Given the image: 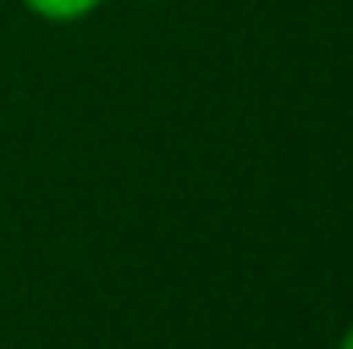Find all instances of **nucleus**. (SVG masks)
<instances>
[{
    "instance_id": "f257e3e1",
    "label": "nucleus",
    "mask_w": 353,
    "mask_h": 349,
    "mask_svg": "<svg viewBox=\"0 0 353 349\" xmlns=\"http://www.w3.org/2000/svg\"><path fill=\"white\" fill-rule=\"evenodd\" d=\"M107 0H21V8L41 25H83Z\"/></svg>"
},
{
    "instance_id": "f03ea898",
    "label": "nucleus",
    "mask_w": 353,
    "mask_h": 349,
    "mask_svg": "<svg viewBox=\"0 0 353 349\" xmlns=\"http://www.w3.org/2000/svg\"><path fill=\"white\" fill-rule=\"evenodd\" d=\"M337 349H353V325L341 333V341H337Z\"/></svg>"
},
{
    "instance_id": "7ed1b4c3",
    "label": "nucleus",
    "mask_w": 353,
    "mask_h": 349,
    "mask_svg": "<svg viewBox=\"0 0 353 349\" xmlns=\"http://www.w3.org/2000/svg\"><path fill=\"white\" fill-rule=\"evenodd\" d=\"M148 4H165V0H148Z\"/></svg>"
}]
</instances>
